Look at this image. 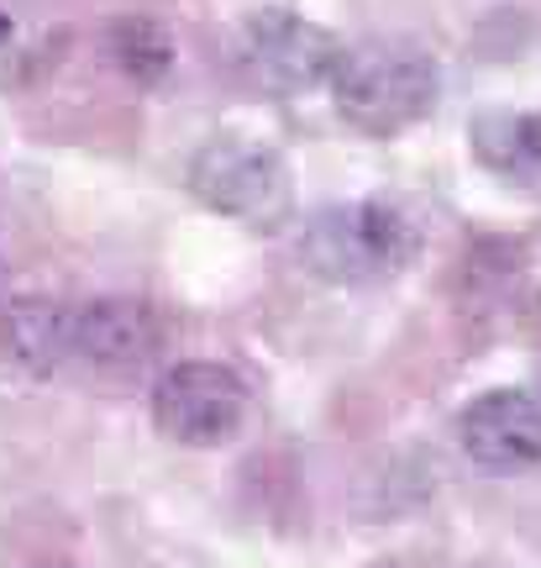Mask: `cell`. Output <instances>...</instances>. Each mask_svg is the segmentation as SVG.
Returning a JSON list of instances; mask_svg holds the SVG:
<instances>
[{"instance_id":"3957f363","label":"cell","mask_w":541,"mask_h":568,"mask_svg":"<svg viewBox=\"0 0 541 568\" xmlns=\"http://www.w3.org/2000/svg\"><path fill=\"white\" fill-rule=\"evenodd\" d=\"M190 190L201 195V205H211V211H221V216H232L242 226H258V232L284 226L289 211H295L289 163L274 148L247 138L205 142L195 163H190Z\"/></svg>"},{"instance_id":"8fae6325","label":"cell","mask_w":541,"mask_h":568,"mask_svg":"<svg viewBox=\"0 0 541 568\" xmlns=\"http://www.w3.org/2000/svg\"><path fill=\"white\" fill-rule=\"evenodd\" d=\"M0 38H11V17L6 11H0Z\"/></svg>"},{"instance_id":"ba28073f","label":"cell","mask_w":541,"mask_h":568,"mask_svg":"<svg viewBox=\"0 0 541 568\" xmlns=\"http://www.w3.org/2000/svg\"><path fill=\"white\" fill-rule=\"evenodd\" d=\"M0 353L27 374L74 364V311L53 301H17L0 311Z\"/></svg>"},{"instance_id":"6da1fadb","label":"cell","mask_w":541,"mask_h":568,"mask_svg":"<svg viewBox=\"0 0 541 568\" xmlns=\"http://www.w3.org/2000/svg\"><path fill=\"white\" fill-rule=\"evenodd\" d=\"M441 95V69L421 42L410 38H374L347 48L331 74V101L347 126L368 138H395L405 126L431 116Z\"/></svg>"},{"instance_id":"5b68a950","label":"cell","mask_w":541,"mask_h":568,"mask_svg":"<svg viewBox=\"0 0 541 568\" xmlns=\"http://www.w3.org/2000/svg\"><path fill=\"white\" fill-rule=\"evenodd\" d=\"M247 406H253V395L242 385V374L226 364H211V358L174 364L153 385V426L169 443L184 447L232 443L247 422Z\"/></svg>"},{"instance_id":"7a4b0ae2","label":"cell","mask_w":541,"mask_h":568,"mask_svg":"<svg viewBox=\"0 0 541 568\" xmlns=\"http://www.w3.org/2000/svg\"><path fill=\"white\" fill-rule=\"evenodd\" d=\"M416 247H421V237L395 205L353 201L316 211L305 222L300 258L310 274H321L331 284H379L395 280L416 258Z\"/></svg>"},{"instance_id":"52a82bcc","label":"cell","mask_w":541,"mask_h":568,"mask_svg":"<svg viewBox=\"0 0 541 568\" xmlns=\"http://www.w3.org/2000/svg\"><path fill=\"white\" fill-rule=\"evenodd\" d=\"M159 316L142 301H90L74 311V364L95 374H137L159 353Z\"/></svg>"},{"instance_id":"9c48e42d","label":"cell","mask_w":541,"mask_h":568,"mask_svg":"<svg viewBox=\"0 0 541 568\" xmlns=\"http://www.w3.org/2000/svg\"><path fill=\"white\" fill-rule=\"evenodd\" d=\"M473 159L500 180L537 184L541 180V111H483L468 126Z\"/></svg>"},{"instance_id":"8992f818","label":"cell","mask_w":541,"mask_h":568,"mask_svg":"<svg viewBox=\"0 0 541 568\" xmlns=\"http://www.w3.org/2000/svg\"><path fill=\"white\" fill-rule=\"evenodd\" d=\"M458 443L489 474H521L541 464V395L537 389H489L458 416Z\"/></svg>"},{"instance_id":"277c9868","label":"cell","mask_w":541,"mask_h":568,"mask_svg":"<svg viewBox=\"0 0 541 568\" xmlns=\"http://www.w3.org/2000/svg\"><path fill=\"white\" fill-rule=\"evenodd\" d=\"M341 48L326 27L295 17V11H258L237 32V74L263 95H305L331 84Z\"/></svg>"},{"instance_id":"30bf717a","label":"cell","mask_w":541,"mask_h":568,"mask_svg":"<svg viewBox=\"0 0 541 568\" xmlns=\"http://www.w3.org/2000/svg\"><path fill=\"white\" fill-rule=\"evenodd\" d=\"M111 59L126 80L137 84H153L169 74V63H174V42L163 32L159 21L147 17H132V21H116L111 27Z\"/></svg>"}]
</instances>
